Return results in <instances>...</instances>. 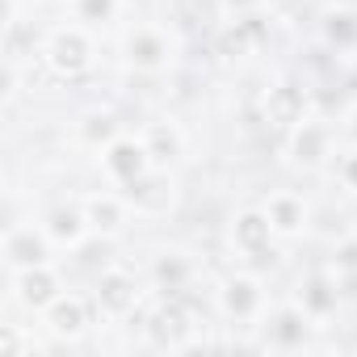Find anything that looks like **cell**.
Returning <instances> with one entry per match:
<instances>
[{
	"mask_svg": "<svg viewBox=\"0 0 357 357\" xmlns=\"http://www.w3.org/2000/svg\"><path fill=\"white\" fill-rule=\"evenodd\" d=\"M97 164H101L105 181H109L114 190H126V185L143 181V176L155 168V160H151L143 135H126V130H122L114 143H105V147L97 151Z\"/></svg>",
	"mask_w": 357,
	"mask_h": 357,
	"instance_id": "9",
	"label": "cell"
},
{
	"mask_svg": "<svg viewBox=\"0 0 357 357\" xmlns=\"http://www.w3.org/2000/svg\"><path fill=\"white\" fill-rule=\"evenodd\" d=\"M332 172H336L340 190H349V194L357 198V143H349L344 151H336V160H332Z\"/></svg>",
	"mask_w": 357,
	"mask_h": 357,
	"instance_id": "26",
	"label": "cell"
},
{
	"mask_svg": "<svg viewBox=\"0 0 357 357\" xmlns=\"http://www.w3.org/2000/svg\"><path fill=\"white\" fill-rule=\"evenodd\" d=\"M89 294H93V307L105 324H126L143 307V282L126 265H101Z\"/></svg>",
	"mask_w": 357,
	"mask_h": 357,
	"instance_id": "6",
	"label": "cell"
},
{
	"mask_svg": "<svg viewBox=\"0 0 357 357\" xmlns=\"http://www.w3.org/2000/svg\"><path fill=\"white\" fill-rule=\"evenodd\" d=\"M80 206H84L89 231L101 236V240H118V236L130 227V215H135L122 190H97V194L80 198Z\"/></svg>",
	"mask_w": 357,
	"mask_h": 357,
	"instance_id": "17",
	"label": "cell"
},
{
	"mask_svg": "<svg viewBox=\"0 0 357 357\" xmlns=\"http://www.w3.org/2000/svg\"><path fill=\"white\" fill-rule=\"evenodd\" d=\"M0 261L9 273L17 269H34V265H51L55 261V244L43 231V223H5V240H0Z\"/></svg>",
	"mask_w": 357,
	"mask_h": 357,
	"instance_id": "13",
	"label": "cell"
},
{
	"mask_svg": "<svg viewBox=\"0 0 357 357\" xmlns=\"http://www.w3.org/2000/svg\"><path fill=\"white\" fill-rule=\"evenodd\" d=\"M215 311L231 324V328H261L265 311H269V290H265V273L240 265L231 269L219 286H215Z\"/></svg>",
	"mask_w": 357,
	"mask_h": 357,
	"instance_id": "2",
	"label": "cell"
},
{
	"mask_svg": "<svg viewBox=\"0 0 357 357\" xmlns=\"http://www.w3.org/2000/svg\"><path fill=\"white\" fill-rule=\"evenodd\" d=\"M319 43L336 55H357V9L353 5H328L319 13Z\"/></svg>",
	"mask_w": 357,
	"mask_h": 357,
	"instance_id": "22",
	"label": "cell"
},
{
	"mask_svg": "<svg viewBox=\"0 0 357 357\" xmlns=\"http://www.w3.org/2000/svg\"><path fill=\"white\" fill-rule=\"evenodd\" d=\"M294 303H298V307L319 324V328H328V324L340 315V307H344V294H340L336 273H332L328 265L307 269V273L298 278V286H294Z\"/></svg>",
	"mask_w": 357,
	"mask_h": 357,
	"instance_id": "14",
	"label": "cell"
},
{
	"mask_svg": "<svg viewBox=\"0 0 357 357\" xmlns=\"http://www.w3.org/2000/svg\"><path fill=\"white\" fill-rule=\"evenodd\" d=\"M122 13V0H72V17L89 30H101L109 22H118Z\"/></svg>",
	"mask_w": 357,
	"mask_h": 357,
	"instance_id": "24",
	"label": "cell"
},
{
	"mask_svg": "<svg viewBox=\"0 0 357 357\" xmlns=\"http://www.w3.org/2000/svg\"><path fill=\"white\" fill-rule=\"evenodd\" d=\"M97 319V307H93V294H76V290H63L43 315H38V332H47L55 344H76L89 336Z\"/></svg>",
	"mask_w": 357,
	"mask_h": 357,
	"instance_id": "8",
	"label": "cell"
},
{
	"mask_svg": "<svg viewBox=\"0 0 357 357\" xmlns=\"http://www.w3.org/2000/svg\"><path fill=\"white\" fill-rule=\"evenodd\" d=\"M269 34H273V22L265 17V9L240 13V17H227L215 30V51L223 59H248V55H257V51L269 47Z\"/></svg>",
	"mask_w": 357,
	"mask_h": 357,
	"instance_id": "12",
	"label": "cell"
},
{
	"mask_svg": "<svg viewBox=\"0 0 357 357\" xmlns=\"http://www.w3.org/2000/svg\"><path fill=\"white\" fill-rule=\"evenodd\" d=\"M122 63L139 76H160V72L172 68V38L151 22L130 26L122 34Z\"/></svg>",
	"mask_w": 357,
	"mask_h": 357,
	"instance_id": "10",
	"label": "cell"
},
{
	"mask_svg": "<svg viewBox=\"0 0 357 357\" xmlns=\"http://www.w3.org/2000/svg\"><path fill=\"white\" fill-rule=\"evenodd\" d=\"M122 135V118L114 114V109H84L80 114V122H76V139L89 147V151H101L105 143H114Z\"/></svg>",
	"mask_w": 357,
	"mask_h": 357,
	"instance_id": "23",
	"label": "cell"
},
{
	"mask_svg": "<svg viewBox=\"0 0 357 357\" xmlns=\"http://www.w3.org/2000/svg\"><path fill=\"white\" fill-rule=\"evenodd\" d=\"M122 194H126L130 211L143 215V219H164V215H172V206H176V181L168 176V168H151L143 181L126 185Z\"/></svg>",
	"mask_w": 357,
	"mask_h": 357,
	"instance_id": "18",
	"label": "cell"
},
{
	"mask_svg": "<svg viewBox=\"0 0 357 357\" xmlns=\"http://www.w3.org/2000/svg\"><path fill=\"white\" fill-rule=\"evenodd\" d=\"M43 231L51 236V244L55 248H63V252H76L80 244H89L93 240V231H89V219H84V206L80 202H59V206H51L47 215H43Z\"/></svg>",
	"mask_w": 357,
	"mask_h": 357,
	"instance_id": "20",
	"label": "cell"
},
{
	"mask_svg": "<svg viewBox=\"0 0 357 357\" xmlns=\"http://www.w3.org/2000/svg\"><path fill=\"white\" fill-rule=\"evenodd\" d=\"M59 294H63V273L55 269V261H51V265H34V269L9 273V298H13L22 311H30V315H43Z\"/></svg>",
	"mask_w": 357,
	"mask_h": 357,
	"instance_id": "15",
	"label": "cell"
},
{
	"mask_svg": "<svg viewBox=\"0 0 357 357\" xmlns=\"http://www.w3.org/2000/svg\"><path fill=\"white\" fill-rule=\"evenodd\" d=\"M257 332H261L257 349H269V353H303V349L315 344L319 324H315L294 298H286V303H278V307L265 311V319H261Z\"/></svg>",
	"mask_w": 357,
	"mask_h": 357,
	"instance_id": "5",
	"label": "cell"
},
{
	"mask_svg": "<svg viewBox=\"0 0 357 357\" xmlns=\"http://www.w3.org/2000/svg\"><path fill=\"white\" fill-rule=\"evenodd\" d=\"M336 282H340L344 303H357V273H336Z\"/></svg>",
	"mask_w": 357,
	"mask_h": 357,
	"instance_id": "28",
	"label": "cell"
},
{
	"mask_svg": "<svg viewBox=\"0 0 357 357\" xmlns=\"http://www.w3.org/2000/svg\"><path fill=\"white\" fill-rule=\"evenodd\" d=\"M227 240H231V252L240 257V265H248V269H257V273L273 269L278 257H282V248H278L282 240L273 236V223H269L265 206H240V211L231 215Z\"/></svg>",
	"mask_w": 357,
	"mask_h": 357,
	"instance_id": "4",
	"label": "cell"
},
{
	"mask_svg": "<svg viewBox=\"0 0 357 357\" xmlns=\"http://www.w3.org/2000/svg\"><path fill=\"white\" fill-rule=\"evenodd\" d=\"M143 340L160 353H194V349H219L227 340H211L198 324V311L190 298H164L143 315Z\"/></svg>",
	"mask_w": 357,
	"mask_h": 357,
	"instance_id": "1",
	"label": "cell"
},
{
	"mask_svg": "<svg viewBox=\"0 0 357 357\" xmlns=\"http://www.w3.org/2000/svg\"><path fill=\"white\" fill-rule=\"evenodd\" d=\"M332 147H336V130H332V122H328L324 114H307L303 122H294V126L286 130V160H290V168H298V172H319V168H328V164L336 160Z\"/></svg>",
	"mask_w": 357,
	"mask_h": 357,
	"instance_id": "7",
	"label": "cell"
},
{
	"mask_svg": "<svg viewBox=\"0 0 357 357\" xmlns=\"http://www.w3.org/2000/svg\"><path fill=\"white\" fill-rule=\"evenodd\" d=\"M307 114H315L311 109V89L298 80V76H278L269 89H265V97H261V118H265V126H273V130H290L294 122H303Z\"/></svg>",
	"mask_w": 357,
	"mask_h": 357,
	"instance_id": "11",
	"label": "cell"
},
{
	"mask_svg": "<svg viewBox=\"0 0 357 357\" xmlns=\"http://www.w3.org/2000/svg\"><path fill=\"white\" fill-rule=\"evenodd\" d=\"M143 143H147L155 168H168V172L181 164L185 151H190V139H185L181 122H172V118H155V122H147V126H143Z\"/></svg>",
	"mask_w": 357,
	"mask_h": 357,
	"instance_id": "21",
	"label": "cell"
},
{
	"mask_svg": "<svg viewBox=\"0 0 357 357\" xmlns=\"http://www.w3.org/2000/svg\"><path fill=\"white\" fill-rule=\"evenodd\" d=\"M261 206H265V215H269V223H273V236H278L282 244H294V240H303V236L311 231L315 211H311V202H307L298 190H273Z\"/></svg>",
	"mask_w": 357,
	"mask_h": 357,
	"instance_id": "16",
	"label": "cell"
},
{
	"mask_svg": "<svg viewBox=\"0 0 357 357\" xmlns=\"http://www.w3.org/2000/svg\"><path fill=\"white\" fill-rule=\"evenodd\" d=\"M194 278H198V265H194V257L185 248H164L151 261V286L164 298H190Z\"/></svg>",
	"mask_w": 357,
	"mask_h": 357,
	"instance_id": "19",
	"label": "cell"
},
{
	"mask_svg": "<svg viewBox=\"0 0 357 357\" xmlns=\"http://www.w3.org/2000/svg\"><path fill=\"white\" fill-rule=\"evenodd\" d=\"M324 265H328L332 273H357V231H344V236L328 248Z\"/></svg>",
	"mask_w": 357,
	"mask_h": 357,
	"instance_id": "25",
	"label": "cell"
},
{
	"mask_svg": "<svg viewBox=\"0 0 357 357\" xmlns=\"http://www.w3.org/2000/svg\"><path fill=\"white\" fill-rule=\"evenodd\" d=\"M344 139H349V143H357V105L344 114Z\"/></svg>",
	"mask_w": 357,
	"mask_h": 357,
	"instance_id": "29",
	"label": "cell"
},
{
	"mask_svg": "<svg viewBox=\"0 0 357 357\" xmlns=\"http://www.w3.org/2000/svg\"><path fill=\"white\" fill-rule=\"evenodd\" d=\"M219 5H223L227 17H240V13H257V9H265V0H219Z\"/></svg>",
	"mask_w": 357,
	"mask_h": 357,
	"instance_id": "27",
	"label": "cell"
},
{
	"mask_svg": "<svg viewBox=\"0 0 357 357\" xmlns=\"http://www.w3.org/2000/svg\"><path fill=\"white\" fill-rule=\"evenodd\" d=\"M38 59L43 68L55 76V80H84L97 63V43H93V30L89 26H55L43 47H38Z\"/></svg>",
	"mask_w": 357,
	"mask_h": 357,
	"instance_id": "3",
	"label": "cell"
}]
</instances>
